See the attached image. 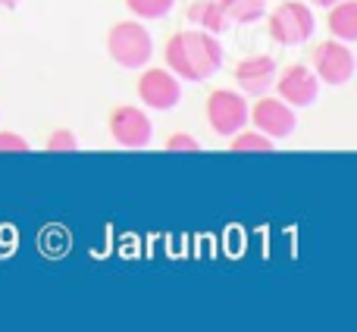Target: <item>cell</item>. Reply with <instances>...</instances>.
<instances>
[{"instance_id": "6da1fadb", "label": "cell", "mask_w": 357, "mask_h": 332, "mask_svg": "<svg viewBox=\"0 0 357 332\" xmlns=\"http://www.w3.org/2000/svg\"><path fill=\"white\" fill-rule=\"evenodd\" d=\"M167 56V69L176 75L178 82H204L210 75H216L222 69V44L216 35L204 29H185L176 31L163 47Z\"/></svg>"}, {"instance_id": "7a4b0ae2", "label": "cell", "mask_w": 357, "mask_h": 332, "mask_svg": "<svg viewBox=\"0 0 357 332\" xmlns=\"http://www.w3.org/2000/svg\"><path fill=\"white\" fill-rule=\"evenodd\" d=\"M107 54L123 69H144L154 56V38L142 22H116L107 35Z\"/></svg>"}, {"instance_id": "3957f363", "label": "cell", "mask_w": 357, "mask_h": 332, "mask_svg": "<svg viewBox=\"0 0 357 332\" xmlns=\"http://www.w3.org/2000/svg\"><path fill=\"white\" fill-rule=\"evenodd\" d=\"M317 31V19L314 10L301 0H282L276 10L266 16V35L270 41L282 44V47H298L307 44Z\"/></svg>"}, {"instance_id": "277c9868", "label": "cell", "mask_w": 357, "mask_h": 332, "mask_svg": "<svg viewBox=\"0 0 357 332\" xmlns=\"http://www.w3.org/2000/svg\"><path fill=\"white\" fill-rule=\"evenodd\" d=\"M310 69L320 79V85H348L357 73V60L351 44L339 41V38H329V41H320L310 54Z\"/></svg>"}, {"instance_id": "5b68a950", "label": "cell", "mask_w": 357, "mask_h": 332, "mask_svg": "<svg viewBox=\"0 0 357 332\" xmlns=\"http://www.w3.org/2000/svg\"><path fill=\"white\" fill-rule=\"evenodd\" d=\"M248 98L241 91H232V88H216L213 94L207 98V123L210 129L216 132L220 138H232L235 132H241L248 126Z\"/></svg>"}, {"instance_id": "8992f818", "label": "cell", "mask_w": 357, "mask_h": 332, "mask_svg": "<svg viewBox=\"0 0 357 332\" xmlns=\"http://www.w3.org/2000/svg\"><path fill=\"white\" fill-rule=\"evenodd\" d=\"M110 135L119 148L126 151H144L154 142V123H151L148 110L135 104H119L110 113Z\"/></svg>"}, {"instance_id": "52a82bcc", "label": "cell", "mask_w": 357, "mask_h": 332, "mask_svg": "<svg viewBox=\"0 0 357 332\" xmlns=\"http://www.w3.org/2000/svg\"><path fill=\"white\" fill-rule=\"evenodd\" d=\"M248 123L257 126V132H264L266 138L273 142H282V138H291L298 126V116H295V107H289L282 98H266L260 94V100L248 110Z\"/></svg>"}, {"instance_id": "ba28073f", "label": "cell", "mask_w": 357, "mask_h": 332, "mask_svg": "<svg viewBox=\"0 0 357 332\" xmlns=\"http://www.w3.org/2000/svg\"><path fill=\"white\" fill-rule=\"evenodd\" d=\"M138 100L157 113L176 110L182 100V82L169 69H144L138 79Z\"/></svg>"}, {"instance_id": "9c48e42d", "label": "cell", "mask_w": 357, "mask_h": 332, "mask_svg": "<svg viewBox=\"0 0 357 332\" xmlns=\"http://www.w3.org/2000/svg\"><path fill=\"white\" fill-rule=\"evenodd\" d=\"M273 88L289 107H314L320 100V79L304 63H291L282 73H276V85Z\"/></svg>"}, {"instance_id": "30bf717a", "label": "cell", "mask_w": 357, "mask_h": 332, "mask_svg": "<svg viewBox=\"0 0 357 332\" xmlns=\"http://www.w3.org/2000/svg\"><path fill=\"white\" fill-rule=\"evenodd\" d=\"M276 73L279 66L270 54H251L235 66V85L245 98H260L276 85Z\"/></svg>"}, {"instance_id": "8fae6325", "label": "cell", "mask_w": 357, "mask_h": 332, "mask_svg": "<svg viewBox=\"0 0 357 332\" xmlns=\"http://www.w3.org/2000/svg\"><path fill=\"white\" fill-rule=\"evenodd\" d=\"M329 31L345 44L357 41V0H342V3L329 6Z\"/></svg>"}, {"instance_id": "7c38bea8", "label": "cell", "mask_w": 357, "mask_h": 332, "mask_svg": "<svg viewBox=\"0 0 357 332\" xmlns=\"http://www.w3.org/2000/svg\"><path fill=\"white\" fill-rule=\"evenodd\" d=\"M188 22L210 31V35H222V31L229 29V19L222 16L216 0H195V3L188 6Z\"/></svg>"}, {"instance_id": "4fadbf2b", "label": "cell", "mask_w": 357, "mask_h": 332, "mask_svg": "<svg viewBox=\"0 0 357 332\" xmlns=\"http://www.w3.org/2000/svg\"><path fill=\"white\" fill-rule=\"evenodd\" d=\"M229 25H248L266 16V0H216Z\"/></svg>"}, {"instance_id": "5bb4252c", "label": "cell", "mask_w": 357, "mask_h": 332, "mask_svg": "<svg viewBox=\"0 0 357 332\" xmlns=\"http://www.w3.org/2000/svg\"><path fill=\"white\" fill-rule=\"evenodd\" d=\"M229 142H232L229 148L238 151V154H270L273 151V138H266L264 132H257V129H241V132H235Z\"/></svg>"}, {"instance_id": "9a60e30c", "label": "cell", "mask_w": 357, "mask_h": 332, "mask_svg": "<svg viewBox=\"0 0 357 332\" xmlns=\"http://www.w3.org/2000/svg\"><path fill=\"white\" fill-rule=\"evenodd\" d=\"M126 6L135 19H163L173 13L176 0H126Z\"/></svg>"}, {"instance_id": "2e32d148", "label": "cell", "mask_w": 357, "mask_h": 332, "mask_svg": "<svg viewBox=\"0 0 357 332\" xmlns=\"http://www.w3.org/2000/svg\"><path fill=\"white\" fill-rule=\"evenodd\" d=\"M44 151H50V154H73V151H79V138L69 129H56V132H50Z\"/></svg>"}, {"instance_id": "e0dca14e", "label": "cell", "mask_w": 357, "mask_h": 332, "mask_svg": "<svg viewBox=\"0 0 357 332\" xmlns=\"http://www.w3.org/2000/svg\"><path fill=\"white\" fill-rule=\"evenodd\" d=\"M167 151H173V154H197L201 142L195 135H188V132H176V135L167 138Z\"/></svg>"}, {"instance_id": "ac0fdd59", "label": "cell", "mask_w": 357, "mask_h": 332, "mask_svg": "<svg viewBox=\"0 0 357 332\" xmlns=\"http://www.w3.org/2000/svg\"><path fill=\"white\" fill-rule=\"evenodd\" d=\"M29 142L16 132H0V154H25Z\"/></svg>"}, {"instance_id": "d6986e66", "label": "cell", "mask_w": 357, "mask_h": 332, "mask_svg": "<svg viewBox=\"0 0 357 332\" xmlns=\"http://www.w3.org/2000/svg\"><path fill=\"white\" fill-rule=\"evenodd\" d=\"M314 6H323V10H329V6H335V3H342V0H310Z\"/></svg>"}, {"instance_id": "ffe728a7", "label": "cell", "mask_w": 357, "mask_h": 332, "mask_svg": "<svg viewBox=\"0 0 357 332\" xmlns=\"http://www.w3.org/2000/svg\"><path fill=\"white\" fill-rule=\"evenodd\" d=\"M22 0H0V6H6V10H13V6H19Z\"/></svg>"}]
</instances>
